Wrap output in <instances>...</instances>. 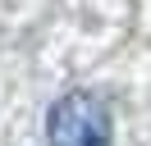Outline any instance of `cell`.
<instances>
[{"label":"cell","mask_w":151,"mask_h":146,"mask_svg":"<svg viewBox=\"0 0 151 146\" xmlns=\"http://www.w3.org/2000/svg\"><path fill=\"white\" fill-rule=\"evenodd\" d=\"M110 137H114L110 110L92 91H64L46 114L50 146H110Z\"/></svg>","instance_id":"6da1fadb"}]
</instances>
